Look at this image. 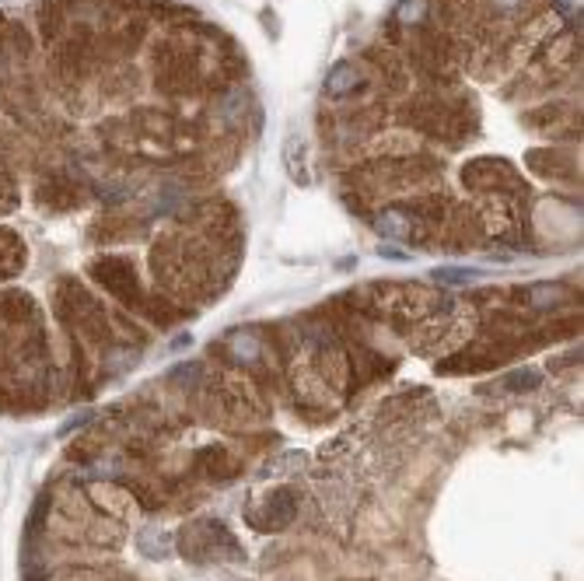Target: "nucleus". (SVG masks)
<instances>
[{"label": "nucleus", "mask_w": 584, "mask_h": 581, "mask_svg": "<svg viewBox=\"0 0 584 581\" xmlns=\"http://www.w3.org/2000/svg\"><path fill=\"white\" fill-rule=\"evenodd\" d=\"M262 511H266V515H273V518L266 522V529H280V525H287V522H290V515H298V497L290 494V490H273Z\"/></svg>", "instance_id": "1"}, {"label": "nucleus", "mask_w": 584, "mask_h": 581, "mask_svg": "<svg viewBox=\"0 0 584 581\" xmlns=\"http://www.w3.org/2000/svg\"><path fill=\"white\" fill-rule=\"evenodd\" d=\"M375 228H378L385 238H410V231L417 228V221H413L406 210L389 207V210H382V214L375 217Z\"/></svg>", "instance_id": "2"}, {"label": "nucleus", "mask_w": 584, "mask_h": 581, "mask_svg": "<svg viewBox=\"0 0 584 581\" xmlns=\"http://www.w3.org/2000/svg\"><path fill=\"white\" fill-rule=\"evenodd\" d=\"M361 84V71L354 64H336L326 78V95H347Z\"/></svg>", "instance_id": "3"}, {"label": "nucleus", "mask_w": 584, "mask_h": 581, "mask_svg": "<svg viewBox=\"0 0 584 581\" xmlns=\"http://www.w3.org/2000/svg\"><path fill=\"white\" fill-rule=\"evenodd\" d=\"M528 302H532L535 309H549V305L563 302V290H560V287H546V284H539V287L528 290Z\"/></svg>", "instance_id": "4"}, {"label": "nucleus", "mask_w": 584, "mask_h": 581, "mask_svg": "<svg viewBox=\"0 0 584 581\" xmlns=\"http://www.w3.org/2000/svg\"><path fill=\"white\" fill-rule=\"evenodd\" d=\"M424 15H427V0H403L399 11H396V18H399L403 25H417Z\"/></svg>", "instance_id": "5"}, {"label": "nucleus", "mask_w": 584, "mask_h": 581, "mask_svg": "<svg viewBox=\"0 0 584 581\" xmlns=\"http://www.w3.org/2000/svg\"><path fill=\"white\" fill-rule=\"evenodd\" d=\"M234 358H241V361H252V358H259V340L245 330V333H234Z\"/></svg>", "instance_id": "6"}, {"label": "nucleus", "mask_w": 584, "mask_h": 581, "mask_svg": "<svg viewBox=\"0 0 584 581\" xmlns=\"http://www.w3.org/2000/svg\"><path fill=\"white\" fill-rule=\"evenodd\" d=\"M245 105H248V98H245V91H227V98H224V112H227V119H238L241 112H245Z\"/></svg>", "instance_id": "7"}, {"label": "nucleus", "mask_w": 584, "mask_h": 581, "mask_svg": "<svg viewBox=\"0 0 584 581\" xmlns=\"http://www.w3.org/2000/svg\"><path fill=\"white\" fill-rule=\"evenodd\" d=\"M542 382V375L539 372H514L511 378H507V385L514 389V392H521V389H535Z\"/></svg>", "instance_id": "8"}, {"label": "nucleus", "mask_w": 584, "mask_h": 581, "mask_svg": "<svg viewBox=\"0 0 584 581\" xmlns=\"http://www.w3.org/2000/svg\"><path fill=\"white\" fill-rule=\"evenodd\" d=\"M437 280H455V284H465V280H476L479 273L476 270H434Z\"/></svg>", "instance_id": "9"}, {"label": "nucleus", "mask_w": 584, "mask_h": 581, "mask_svg": "<svg viewBox=\"0 0 584 581\" xmlns=\"http://www.w3.org/2000/svg\"><path fill=\"white\" fill-rule=\"evenodd\" d=\"M200 372H203L200 365H186V368H179L175 375H179V382H182V385H193V382L200 378Z\"/></svg>", "instance_id": "10"}, {"label": "nucleus", "mask_w": 584, "mask_h": 581, "mask_svg": "<svg viewBox=\"0 0 584 581\" xmlns=\"http://www.w3.org/2000/svg\"><path fill=\"white\" fill-rule=\"evenodd\" d=\"M378 252H382L385 259H410V252H403V249H396V245H378Z\"/></svg>", "instance_id": "11"}]
</instances>
